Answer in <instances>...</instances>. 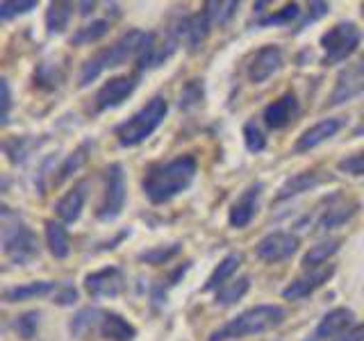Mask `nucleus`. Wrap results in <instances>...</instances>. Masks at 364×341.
Instances as JSON below:
<instances>
[{
  "label": "nucleus",
  "instance_id": "obj_1",
  "mask_svg": "<svg viewBox=\"0 0 364 341\" xmlns=\"http://www.w3.org/2000/svg\"><path fill=\"white\" fill-rule=\"evenodd\" d=\"M198 173V162L193 155H180L168 162L155 164L146 170L141 180L144 196L153 205H164L180 196L193 185V178Z\"/></svg>",
  "mask_w": 364,
  "mask_h": 341
},
{
  "label": "nucleus",
  "instance_id": "obj_2",
  "mask_svg": "<svg viewBox=\"0 0 364 341\" xmlns=\"http://www.w3.org/2000/svg\"><path fill=\"white\" fill-rule=\"evenodd\" d=\"M146 39H148V32L128 30L125 34H121V37L112 45L98 50L94 57H89V60L82 64V68H80V75H77L80 89H85L91 82H96V80L105 71H109V68H117V66L125 64L128 60H132V57H139Z\"/></svg>",
  "mask_w": 364,
  "mask_h": 341
},
{
  "label": "nucleus",
  "instance_id": "obj_3",
  "mask_svg": "<svg viewBox=\"0 0 364 341\" xmlns=\"http://www.w3.org/2000/svg\"><path fill=\"white\" fill-rule=\"evenodd\" d=\"M284 310L280 305H255L250 310L237 314L219 330H214L208 341H237L246 337H255L278 328L284 321Z\"/></svg>",
  "mask_w": 364,
  "mask_h": 341
},
{
  "label": "nucleus",
  "instance_id": "obj_4",
  "mask_svg": "<svg viewBox=\"0 0 364 341\" xmlns=\"http://www.w3.org/2000/svg\"><path fill=\"white\" fill-rule=\"evenodd\" d=\"M5 257L16 266H26L41 253L37 232L28 223L21 221L18 214H11L9 207H3V230H0Z\"/></svg>",
  "mask_w": 364,
  "mask_h": 341
},
{
  "label": "nucleus",
  "instance_id": "obj_5",
  "mask_svg": "<svg viewBox=\"0 0 364 341\" xmlns=\"http://www.w3.org/2000/svg\"><path fill=\"white\" fill-rule=\"evenodd\" d=\"M166 114H168V102L162 96L151 98L139 112H134L128 121L117 125V130H114L117 141L123 148H134V146L144 144L148 136L164 123Z\"/></svg>",
  "mask_w": 364,
  "mask_h": 341
},
{
  "label": "nucleus",
  "instance_id": "obj_6",
  "mask_svg": "<svg viewBox=\"0 0 364 341\" xmlns=\"http://www.w3.org/2000/svg\"><path fill=\"white\" fill-rule=\"evenodd\" d=\"M364 39L362 30L358 28V23L353 21H339L337 26H333L328 32L321 34V48H323V66H335L346 62L348 57L360 48V43Z\"/></svg>",
  "mask_w": 364,
  "mask_h": 341
},
{
  "label": "nucleus",
  "instance_id": "obj_7",
  "mask_svg": "<svg viewBox=\"0 0 364 341\" xmlns=\"http://www.w3.org/2000/svg\"><path fill=\"white\" fill-rule=\"evenodd\" d=\"M125 198H128V187H125V173L119 162L105 168V189H102V200L96 210L98 221L112 223L123 214Z\"/></svg>",
  "mask_w": 364,
  "mask_h": 341
},
{
  "label": "nucleus",
  "instance_id": "obj_8",
  "mask_svg": "<svg viewBox=\"0 0 364 341\" xmlns=\"http://www.w3.org/2000/svg\"><path fill=\"white\" fill-rule=\"evenodd\" d=\"M178 45H180V39L171 28H166L164 34L148 32V39L144 43L139 57H136V68H139V71H153V68H159L164 62H168L171 57H173Z\"/></svg>",
  "mask_w": 364,
  "mask_h": 341
},
{
  "label": "nucleus",
  "instance_id": "obj_9",
  "mask_svg": "<svg viewBox=\"0 0 364 341\" xmlns=\"http://www.w3.org/2000/svg\"><path fill=\"white\" fill-rule=\"evenodd\" d=\"M212 18L208 14V9H200L196 14H182L178 18H173L171 23V30L178 34L180 43H185L191 53H196L200 45L205 43V39L210 37V30H212Z\"/></svg>",
  "mask_w": 364,
  "mask_h": 341
},
{
  "label": "nucleus",
  "instance_id": "obj_10",
  "mask_svg": "<svg viewBox=\"0 0 364 341\" xmlns=\"http://www.w3.org/2000/svg\"><path fill=\"white\" fill-rule=\"evenodd\" d=\"M123 289H125V276L119 266H105L85 276V291L94 301L117 298V296L123 293Z\"/></svg>",
  "mask_w": 364,
  "mask_h": 341
},
{
  "label": "nucleus",
  "instance_id": "obj_11",
  "mask_svg": "<svg viewBox=\"0 0 364 341\" xmlns=\"http://www.w3.org/2000/svg\"><path fill=\"white\" fill-rule=\"evenodd\" d=\"M299 250V237L291 232H271L255 244V255L267 264L287 261Z\"/></svg>",
  "mask_w": 364,
  "mask_h": 341
},
{
  "label": "nucleus",
  "instance_id": "obj_12",
  "mask_svg": "<svg viewBox=\"0 0 364 341\" xmlns=\"http://www.w3.org/2000/svg\"><path fill=\"white\" fill-rule=\"evenodd\" d=\"M360 94H364V57L358 62L348 64L346 68H341L333 94H330L328 105L330 107L344 105V102L353 100Z\"/></svg>",
  "mask_w": 364,
  "mask_h": 341
},
{
  "label": "nucleus",
  "instance_id": "obj_13",
  "mask_svg": "<svg viewBox=\"0 0 364 341\" xmlns=\"http://www.w3.org/2000/svg\"><path fill=\"white\" fill-rule=\"evenodd\" d=\"M282 50L278 48V45H262V48L250 57V62L246 66V77L248 82L253 85H262L267 82L269 77L276 75L280 68H282Z\"/></svg>",
  "mask_w": 364,
  "mask_h": 341
},
{
  "label": "nucleus",
  "instance_id": "obj_14",
  "mask_svg": "<svg viewBox=\"0 0 364 341\" xmlns=\"http://www.w3.org/2000/svg\"><path fill=\"white\" fill-rule=\"evenodd\" d=\"M134 89H136V77L132 75H117L107 80V82L98 89V94L94 98L96 109L107 112V109L123 105V102L134 94Z\"/></svg>",
  "mask_w": 364,
  "mask_h": 341
},
{
  "label": "nucleus",
  "instance_id": "obj_15",
  "mask_svg": "<svg viewBox=\"0 0 364 341\" xmlns=\"http://www.w3.org/2000/svg\"><path fill=\"white\" fill-rule=\"evenodd\" d=\"M355 325V314L348 307H335L328 314L321 316V321L316 323L314 332L307 337L305 341H328V339H337L339 335H344L346 330Z\"/></svg>",
  "mask_w": 364,
  "mask_h": 341
},
{
  "label": "nucleus",
  "instance_id": "obj_16",
  "mask_svg": "<svg viewBox=\"0 0 364 341\" xmlns=\"http://www.w3.org/2000/svg\"><path fill=\"white\" fill-rule=\"evenodd\" d=\"M264 185L262 182H253L250 187H246V191L235 200V205L230 207V214H228V223L235 230H244V227L250 225V221L255 219V214L259 210V196Z\"/></svg>",
  "mask_w": 364,
  "mask_h": 341
},
{
  "label": "nucleus",
  "instance_id": "obj_17",
  "mask_svg": "<svg viewBox=\"0 0 364 341\" xmlns=\"http://www.w3.org/2000/svg\"><path fill=\"white\" fill-rule=\"evenodd\" d=\"M301 114V105H299V98L291 91L282 94L278 100L269 102L262 112V119H264V125L269 130H282L287 128L289 123L296 121V117Z\"/></svg>",
  "mask_w": 364,
  "mask_h": 341
},
{
  "label": "nucleus",
  "instance_id": "obj_18",
  "mask_svg": "<svg viewBox=\"0 0 364 341\" xmlns=\"http://www.w3.org/2000/svg\"><path fill=\"white\" fill-rule=\"evenodd\" d=\"M344 123L346 119H341V117H333V119H323V121H318L314 125H310L299 139H296L294 144V151L296 153H305V151H312V148L316 146H321L323 141L328 139H333V136L344 128Z\"/></svg>",
  "mask_w": 364,
  "mask_h": 341
},
{
  "label": "nucleus",
  "instance_id": "obj_19",
  "mask_svg": "<svg viewBox=\"0 0 364 341\" xmlns=\"http://www.w3.org/2000/svg\"><path fill=\"white\" fill-rule=\"evenodd\" d=\"M87 196H89V180H80L77 185H73L71 191H66L64 196L55 202V214L60 216V221L75 223L85 210Z\"/></svg>",
  "mask_w": 364,
  "mask_h": 341
},
{
  "label": "nucleus",
  "instance_id": "obj_20",
  "mask_svg": "<svg viewBox=\"0 0 364 341\" xmlns=\"http://www.w3.org/2000/svg\"><path fill=\"white\" fill-rule=\"evenodd\" d=\"M360 205L355 200H344L341 196H333L328 200V207L323 210L321 219L316 221V227L318 232H330L335 230V227L348 223L353 216H355Z\"/></svg>",
  "mask_w": 364,
  "mask_h": 341
},
{
  "label": "nucleus",
  "instance_id": "obj_21",
  "mask_svg": "<svg viewBox=\"0 0 364 341\" xmlns=\"http://www.w3.org/2000/svg\"><path fill=\"white\" fill-rule=\"evenodd\" d=\"M335 276V266H328V269H318V271H312L307 273V276L299 278L289 282L287 287L282 289V298L284 301H301V298H307L310 293H314L318 287H323V284Z\"/></svg>",
  "mask_w": 364,
  "mask_h": 341
},
{
  "label": "nucleus",
  "instance_id": "obj_22",
  "mask_svg": "<svg viewBox=\"0 0 364 341\" xmlns=\"http://www.w3.org/2000/svg\"><path fill=\"white\" fill-rule=\"evenodd\" d=\"M57 289H60V282H55V280H34V282L16 284V287L5 289L3 301L5 303H23V301L41 298V296H50Z\"/></svg>",
  "mask_w": 364,
  "mask_h": 341
},
{
  "label": "nucleus",
  "instance_id": "obj_23",
  "mask_svg": "<svg viewBox=\"0 0 364 341\" xmlns=\"http://www.w3.org/2000/svg\"><path fill=\"white\" fill-rule=\"evenodd\" d=\"M98 330L105 341H134L136 337V328L117 312H102Z\"/></svg>",
  "mask_w": 364,
  "mask_h": 341
},
{
  "label": "nucleus",
  "instance_id": "obj_24",
  "mask_svg": "<svg viewBox=\"0 0 364 341\" xmlns=\"http://www.w3.org/2000/svg\"><path fill=\"white\" fill-rule=\"evenodd\" d=\"M321 182H323V178L318 175L316 170H301V173H296L289 180H284V185L278 189L276 200H289L294 196H301V193L318 187Z\"/></svg>",
  "mask_w": 364,
  "mask_h": 341
},
{
  "label": "nucleus",
  "instance_id": "obj_25",
  "mask_svg": "<svg viewBox=\"0 0 364 341\" xmlns=\"http://www.w3.org/2000/svg\"><path fill=\"white\" fill-rule=\"evenodd\" d=\"M32 82H34V87H37L39 91H46V94L62 89V85H64V68H62V64L50 62V60L37 64V68H34V73H32Z\"/></svg>",
  "mask_w": 364,
  "mask_h": 341
},
{
  "label": "nucleus",
  "instance_id": "obj_26",
  "mask_svg": "<svg viewBox=\"0 0 364 341\" xmlns=\"http://www.w3.org/2000/svg\"><path fill=\"white\" fill-rule=\"evenodd\" d=\"M46 139H34L30 134H21V136H9L3 141V151L11 164H26L30 155L37 151Z\"/></svg>",
  "mask_w": 364,
  "mask_h": 341
},
{
  "label": "nucleus",
  "instance_id": "obj_27",
  "mask_svg": "<svg viewBox=\"0 0 364 341\" xmlns=\"http://www.w3.org/2000/svg\"><path fill=\"white\" fill-rule=\"evenodd\" d=\"M91 148H94V141H82L71 155H66V159L60 164V168L53 170V185H62L64 180H68L73 173H77V170L87 164V159L91 155Z\"/></svg>",
  "mask_w": 364,
  "mask_h": 341
},
{
  "label": "nucleus",
  "instance_id": "obj_28",
  "mask_svg": "<svg viewBox=\"0 0 364 341\" xmlns=\"http://www.w3.org/2000/svg\"><path fill=\"white\" fill-rule=\"evenodd\" d=\"M244 264V253H230V255H225L221 261H219V266H216L212 273H210V278H208V282H205V287H203V291H219L223 284H228V280H230L235 273H237V269Z\"/></svg>",
  "mask_w": 364,
  "mask_h": 341
},
{
  "label": "nucleus",
  "instance_id": "obj_29",
  "mask_svg": "<svg viewBox=\"0 0 364 341\" xmlns=\"http://www.w3.org/2000/svg\"><path fill=\"white\" fill-rule=\"evenodd\" d=\"M46 246L57 259H66L71 253V239L62 221H46Z\"/></svg>",
  "mask_w": 364,
  "mask_h": 341
},
{
  "label": "nucleus",
  "instance_id": "obj_30",
  "mask_svg": "<svg viewBox=\"0 0 364 341\" xmlns=\"http://www.w3.org/2000/svg\"><path fill=\"white\" fill-rule=\"evenodd\" d=\"M73 16V3H50L46 9V32L62 34Z\"/></svg>",
  "mask_w": 364,
  "mask_h": 341
},
{
  "label": "nucleus",
  "instance_id": "obj_31",
  "mask_svg": "<svg viewBox=\"0 0 364 341\" xmlns=\"http://www.w3.org/2000/svg\"><path fill=\"white\" fill-rule=\"evenodd\" d=\"M250 289V278L248 276H242V278H237L232 282H228L223 284V287L216 291L214 296V305H219V307H230L235 303H239L244 298V296L248 293Z\"/></svg>",
  "mask_w": 364,
  "mask_h": 341
},
{
  "label": "nucleus",
  "instance_id": "obj_32",
  "mask_svg": "<svg viewBox=\"0 0 364 341\" xmlns=\"http://www.w3.org/2000/svg\"><path fill=\"white\" fill-rule=\"evenodd\" d=\"M339 246H341V239H328V242H321V244L312 246V248L303 255L301 266H303V269H316V266L326 264V261L339 250Z\"/></svg>",
  "mask_w": 364,
  "mask_h": 341
},
{
  "label": "nucleus",
  "instance_id": "obj_33",
  "mask_svg": "<svg viewBox=\"0 0 364 341\" xmlns=\"http://www.w3.org/2000/svg\"><path fill=\"white\" fill-rule=\"evenodd\" d=\"M112 23L107 18H98V21H91L87 26L77 28L73 34H71V45H87V43H94V41H100L105 34L109 32Z\"/></svg>",
  "mask_w": 364,
  "mask_h": 341
},
{
  "label": "nucleus",
  "instance_id": "obj_34",
  "mask_svg": "<svg viewBox=\"0 0 364 341\" xmlns=\"http://www.w3.org/2000/svg\"><path fill=\"white\" fill-rule=\"evenodd\" d=\"M203 102H205V82L200 77H193L185 87H182L178 107L182 112H193V109H198Z\"/></svg>",
  "mask_w": 364,
  "mask_h": 341
},
{
  "label": "nucleus",
  "instance_id": "obj_35",
  "mask_svg": "<svg viewBox=\"0 0 364 341\" xmlns=\"http://www.w3.org/2000/svg\"><path fill=\"white\" fill-rule=\"evenodd\" d=\"M100 318H102V312L98 310V307H85V310H80L71 318V323H68V330H71L73 337H85L91 328L100 325Z\"/></svg>",
  "mask_w": 364,
  "mask_h": 341
},
{
  "label": "nucleus",
  "instance_id": "obj_36",
  "mask_svg": "<svg viewBox=\"0 0 364 341\" xmlns=\"http://www.w3.org/2000/svg\"><path fill=\"white\" fill-rule=\"evenodd\" d=\"M182 250V244H166V246H153L148 250H141L136 259L139 261H146V264L151 266H159V264H168L171 259L178 257Z\"/></svg>",
  "mask_w": 364,
  "mask_h": 341
},
{
  "label": "nucleus",
  "instance_id": "obj_37",
  "mask_svg": "<svg viewBox=\"0 0 364 341\" xmlns=\"http://www.w3.org/2000/svg\"><path fill=\"white\" fill-rule=\"evenodd\" d=\"M39 323H41V312L30 310V312H23L21 316H16L14 330L23 341H32L39 332Z\"/></svg>",
  "mask_w": 364,
  "mask_h": 341
},
{
  "label": "nucleus",
  "instance_id": "obj_38",
  "mask_svg": "<svg viewBox=\"0 0 364 341\" xmlns=\"http://www.w3.org/2000/svg\"><path fill=\"white\" fill-rule=\"evenodd\" d=\"M301 7L296 5V3H291V5H284L282 9H278L276 14H271V16H264V18H259L257 21V26L259 28H269V26H291V21H296L301 16Z\"/></svg>",
  "mask_w": 364,
  "mask_h": 341
},
{
  "label": "nucleus",
  "instance_id": "obj_39",
  "mask_svg": "<svg viewBox=\"0 0 364 341\" xmlns=\"http://www.w3.org/2000/svg\"><path fill=\"white\" fill-rule=\"evenodd\" d=\"M244 144L248 153H262L267 148V136L255 121H248L244 125Z\"/></svg>",
  "mask_w": 364,
  "mask_h": 341
},
{
  "label": "nucleus",
  "instance_id": "obj_40",
  "mask_svg": "<svg viewBox=\"0 0 364 341\" xmlns=\"http://www.w3.org/2000/svg\"><path fill=\"white\" fill-rule=\"evenodd\" d=\"M203 7L208 9V14H210L212 23H219V26H225V23L237 14L239 3H237V0H232V3H205Z\"/></svg>",
  "mask_w": 364,
  "mask_h": 341
},
{
  "label": "nucleus",
  "instance_id": "obj_41",
  "mask_svg": "<svg viewBox=\"0 0 364 341\" xmlns=\"http://www.w3.org/2000/svg\"><path fill=\"white\" fill-rule=\"evenodd\" d=\"M337 168L341 170V173H348V175H355V178L364 175V151L341 157L337 162Z\"/></svg>",
  "mask_w": 364,
  "mask_h": 341
},
{
  "label": "nucleus",
  "instance_id": "obj_42",
  "mask_svg": "<svg viewBox=\"0 0 364 341\" xmlns=\"http://www.w3.org/2000/svg\"><path fill=\"white\" fill-rule=\"evenodd\" d=\"M37 9L34 0H23V3H0V21H11L16 16L28 14V11Z\"/></svg>",
  "mask_w": 364,
  "mask_h": 341
},
{
  "label": "nucleus",
  "instance_id": "obj_43",
  "mask_svg": "<svg viewBox=\"0 0 364 341\" xmlns=\"http://www.w3.org/2000/svg\"><path fill=\"white\" fill-rule=\"evenodd\" d=\"M330 11V5L328 3H310V7H307V14L299 21V26H296V30L294 32H301V30H305L310 23H314V21H318V18H323L326 14Z\"/></svg>",
  "mask_w": 364,
  "mask_h": 341
},
{
  "label": "nucleus",
  "instance_id": "obj_44",
  "mask_svg": "<svg viewBox=\"0 0 364 341\" xmlns=\"http://www.w3.org/2000/svg\"><path fill=\"white\" fill-rule=\"evenodd\" d=\"M0 91H3V96H0V125H5L9 123V109H11V89H9V82H7V77L0 80Z\"/></svg>",
  "mask_w": 364,
  "mask_h": 341
},
{
  "label": "nucleus",
  "instance_id": "obj_45",
  "mask_svg": "<svg viewBox=\"0 0 364 341\" xmlns=\"http://www.w3.org/2000/svg\"><path fill=\"white\" fill-rule=\"evenodd\" d=\"M53 303L64 305V307L75 305V303H77V291H75L73 284H66V282L60 284V289H57V291L53 293Z\"/></svg>",
  "mask_w": 364,
  "mask_h": 341
},
{
  "label": "nucleus",
  "instance_id": "obj_46",
  "mask_svg": "<svg viewBox=\"0 0 364 341\" xmlns=\"http://www.w3.org/2000/svg\"><path fill=\"white\" fill-rule=\"evenodd\" d=\"M333 341H364V323L353 325L350 330H346L344 335H339V337L333 339Z\"/></svg>",
  "mask_w": 364,
  "mask_h": 341
},
{
  "label": "nucleus",
  "instance_id": "obj_47",
  "mask_svg": "<svg viewBox=\"0 0 364 341\" xmlns=\"http://www.w3.org/2000/svg\"><path fill=\"white\" fill-rule=\"evenodd\" d=\"M77 7H80V14L87 16V14H91V11H94V7H96V5H94V3H80Z\"/></svg>",
  "mask_w": 364,
  "mask_h": 341
},
{
  "label": "nucleus",
  "instance_id": "obj_48",
  "mask_svg": "<svg viewBox=\"0 0 364 341\" xmlns=\"http://www.w3.org/2000/svg\"><path fill=\"white\" fill-rule=\"evenodd\" d=\"M353 134H355V136H362L364 134V114H362V121L355 125V130H353Z\"/></svg>",
  "mask_w": 364,
  "mask_h": 341
},
{
  "label": "nucleus",
  "instance_id": "obj_49",
  "mask_svg": "<svg viewBox=\"0 0 364 341\" xmlns=\"http://www.w3.org/2000/svg\"><path fill=\"white\" fill-rule=\"evenodd\" d=\"M362 16H364V5H362Z\"/></svg>",
  "mask_w": 364,
  "mask_h": 341
}]
</instances>
